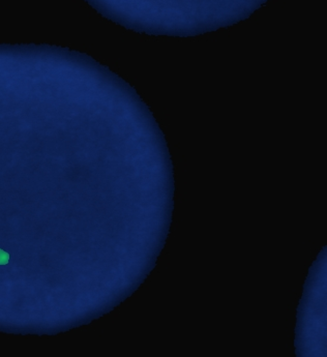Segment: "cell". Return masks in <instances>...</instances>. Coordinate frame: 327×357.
<instances>
[{
    "label": "cell",
    "mask_w": 327,
    "mask_h": 357,
    "mask_svg": "<svg viewBox=\"0 0 327 357\" xmlns=\"http://www.w3.org/2000/svg\"><path fill=\"white\" fill-rule=\"evenodd\" d=\"M10 261V255L0 249V265H6Z\"/></svg>",
    "instance_id": "obj_1"
}]
</instances>
